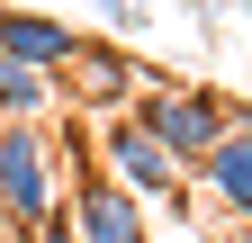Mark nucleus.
Wrapping results in <instances>:
<instances>
[{
	"label": "nucleus",
	"mask_w": 252,
	"mask_h": 243,
	"mask_svg": "<svg viewBox=\"0 0 252 243\" xmlns=\"http://www.w3.org/2000/svg\"><path fill=\"white\" fill-rule=\"evenodd\" d=\"M126 117H135V126L162 144L180 171H198V162H207V144L243 117V99H234V90H216V81H162V72H153V81H135Z\"/></svg>",
	"instance_id": "f257e3e1"
},
{
	"label": "nucleus",
	"mask_w": 252,
	"mask_h": 243,
	"mask_svg": "<svg viewBox=\"0 0 252 243\" xmlns=\"http://www.w3.org/2000/svg\"><path fill=\"white\" fill-rule=\"evenodd\" d=\"M63 207V144L36 117H0V225H45Z\"/></svg>",
	"instance_id": "f03ea898"
},
{
	"label": "nucleus",
	"mask_w": 252,
	"mask_h": 243,
	"mask_svg": "<svg viewBox=\"0 0 252 243\" xmlns=\"http://www.w3.org/2000/svg\"><path fill=\"white\" fill-rule=\"evenodd\" d=\"M90 162H99V171L117 180V189L153 198V207H162L171 225H198V216H189V207H198V189H189V171H180V162L162 153V144H153V135L135 126V117H117V126L99 135V153H90Z\"/></svg>",
	"instance_id": "7ed1b4c3"
},
{
	"label": "nucleus",
	"mask_w": 252,
	"mask_h": 243,
	"mask_svg": "<svg viewBox=\"0 0 252 243\" xmlns=\"http://www.w3.org/2000/svg\"><path fill=\"white\" fill-rule=\"evenodd\" d=\"M63 207H72V243H153V216L135 189H117L99 162H63Z\"/></svg>",
	"instance_id": "20e7f679"
},
{
	"label": "nucleus",
	"mask_w": 252,
	"mask_h": 243,
	"mask_svg": "<svg viewBox=\"0 0 252 243\" xmlns=\"http://www.w3.org/2000/svg\"><path fill=\"white\" fill-rule=\"evenodd\" d=\"M189 189H198L207 207H225V225H252V108L207 144V162L189 171Z\"/></svg>",
	"instance_id": "39448f33"
},
{
	"label": "nucleus",
	"mask_w": 252,
	"mask_h": 243,
	"mask_svg": "<svg viewBox=\"0 0 252 243\" xmlns=\"http://www.w3.org/2000/svg\"><path fill=\"white\" fill-rule=\"evenodd\" d=\"M0 54L45 81H72V54H81V27H63L45 9H0Z\"/></svg>",
	"instance_id": "423d86ee"
},
{
	"label": "nucleus",
	"mask_w": 252,
	"mask_h": 243,
	"mask_svg": "<svg viewBox=\"0 0 252 243\" xmlns=\"http://www.w3.org/2000/svg\"><path fill=\"white\" fill-rule=\"evenodd\" d=\"M72 63H81V99H90V108H126V99H135V54H126V45L81 36Z\"/></svg>",
	"instance_id": "0eeeda50"
},
{
	"label": "nucleus",
	"mask_w": 252,
	"mask_h": 243,
	"mask_svg": "<svg viewBox=\"0 0 252 243\" xmlns=\"http://www.w3.org/2000/svg\"><path fill=\"white\" fill-rule=\"evenodd\" d=\"M63 108V81H45V72H27V63H9V54H0V117H45Z\"/></svg>",
	"instance_id": "6e6552de"
},
{
	"label": "nucleus",
	"mask_w": 252,
	"mask_h": 243,
	"mask_svg": "<svg viewBox=\"0 0 252 243\" xmlns=\"http://www.w3.org/2000/svg\"><path fill=\"white\" fill-rule=\"evenodd\" d=\"M108 18H117V27H135V18H144V0H108Z\"/></svg>",
	"instance_id": "1a4fd4ad"
},
{
	"label": "nucleus",
	"mask_w": 252,
	"mask_h": 243,
	"mask_svg": "<svg viewBox=\"0 0 252 243\" xmlns=\"http://www.w3.org/2000/svg\"><path fill=\"white\" fill-rule=\"evenodd\" d=\"M0 243H27V234H18V225H0Z\"/></svg>",
	"instance_id": "9d476101"
},
{
	"label": "nucleus",
	"mask_w": 252,
	"mask_h": 243,
	"mask_svg": "<svg viewBox=\"0 0 252 243\" xmlns=\"http://www.w3.org/2000/svg\"><path fill=\"white\" fill-rule=\"evenodd\" d=\"M225 234H234V243H252V225H225Z\"/></svg>",
	"instance_id": "9b49d317"
},
{
	"label": "nucleus",
	"mask_w": 252,
	"mask_h": 243,
	"mask_svg": "<svg viewBox=\"0 0 252 243\" xmlns=\"http://www.w3.org/2000/svg\"><path fill=\"white\" fill-rule=\"evenodd\" d=\"M198 243H234V234H198Z\"/></svg>",
	"instance_id": "f8f14e48"
},
{
	"label": "nucleus",
	"mask_w": 252,
	"mask_h": 243,
	"mask_svg": "<svg viewBox=\"0 0 252 243\" xmlns=\"http://www.w3.org/2000/svg\"><path fill=\"white\" fill-rule=\"evenodd\" d=\"M243 9H252V0H243Z\"/></svg>",
	"instance_id": "ddd939ff"
}]
</instances>
